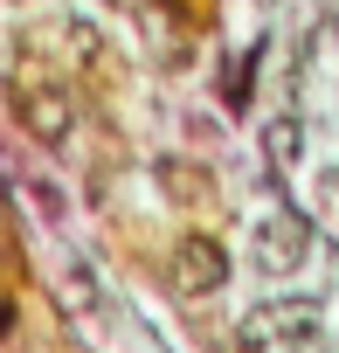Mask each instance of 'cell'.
Wrapping results in <instances>:
<instances>
[{
	"mask_svg": "<svg viewBox=\"0 0 339 353\" xmlns=\"http://www.w3.org/2000/svg\"><path fill=\"white\" fill-rule=\"evenodd\" d=\"M305 250H311L305 215H263V222H256V236H249V256H256V270H263V277L298 270V263H305Z\"/></svg>",
	"mask_w": 339,
	"mask_h": 353,
	"instance_id": "cell-1",
	"label": "cell"
},
{
	"mask_svg": "<svg viewBox=\"0 0 339 353\" xmlns=\"http://www.w3.org/2000/svg\"><path fill=\"white\" fill-rule=\"evenodd\" d=\"M229 277V256L208 243V236H187L181 250H174V284L187 291V298H201V291H215Z\"/></svg>",
	"mask_w": 339,
	"mask_h": 353,
	"instance_id": "cell-2",
	"label": "cell"
},
{
	"mask_svg": "<svg viewBox=\"0 0 339 353\" xmlns=\"http://www.w3.org/2000/svg\"><path fill=\"white\" fill-rule=\"evenodd\" d=\"M249 339H277V346L318 339V305H311V298H291V305H263V312L249 319Z\"/></svg>",
	"mask_w": 339,
	"mask_h": 353,
	"instance_id": "cell-3",
	"label": "cell"
},
{
	"mask_svg": "<svg viewBox=\"0 0 339 353\" xmlns=\"http://www.w3.org/2000/svg\"><path fill=\"white\" fill-rule=\"evenodd\" d=\"M14 111H21V125H28L42 145H63V132H70V97H63V90H49V83H42V90H21Z\"/></svg>",
	"mask_w": 339,
	"mask_h": 353,
	"instance_id": "cell-4",
	"label": "cell"
},
{
	"mask_svg": "<svg viewBox=\"0 0 339 353\" xmlns=\"http://www.w3.org/2000/svg\"><path fill=\"white\" fill-rule=\"evenodd\" d=\"M159 188L174 194V201H215V181H208V173H194V166H181V159L159 166Z\"/></svg>",
	"mask_w": 339,
	"mask_h": 353,
	"instance_id": "cell-5",
	"label": "cell"
},
{
	"mask_svg": "<svg viewBox=\"0 0 339 353\" xmlns=\"http://www.w3.org/2000/svg\"><path fill=\"white\" fill-rule=\"evenodd\" d=\"M263 145H270V159L284 166V159H298V145H305V132H298V118H277L270 132H263Z\"/></svg>",
	"mask_w": 339,
	"mask_h": 353,
	"instance_id": "cell-6",
	"label": "cell"
},
{
	"mask_svg": "<svg viewBox=\"0 0 339 353\" xmlns=\"http://www.w3.org/2000/svg\"><path fill=\"white\" fill-rule=\"evenodd\" d=\"M318 194H325V201L339 208V173H325V181H318Z\"/></svg>",
	"mask_w": 339,
	"mask_h": 353,
	"instance_id": "cell-7",
	"label": "cell"
}]
</instances>
